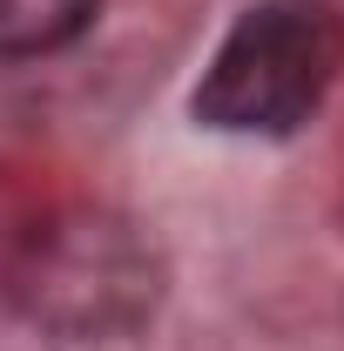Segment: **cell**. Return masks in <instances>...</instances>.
Masks as SVG:
<instances>
[{
  "mask_svg": "<svg viewBox=\"0 0 344 351\" xmlns=\"http://www.w3.org/2000/svg\"><path fill=\"white\" fill-rule=\"evenodd\" d=\"M338 61L344 21L331 0H257L216 41L189 108L216 135H291L317 115Z\"/></svg>",
  "mask_w": 344,
  "mask_h": 351,
  "instance_id": "obj_1",
  "label": "cell"
},
{
  "mask_svg": "<svg viewBox=\"0 0 344 351\" xmlns=\"http://www.w3.org/2000/svg\"><path fill=\"white\" fill-rule=\"evenodd\" d=\"M7 291L47 331L108 338V331H129L149 311L156 270H149V250L122 223L82 210V217H54L21 237V250L7 263Z\"/></svg>",
  "mask_w": 344,
  "mask_h": 351,
  "instance_id": "obj_2",
  "label": "cell"
},
{
  "mask_svg": "<svg viewBox=\"0 0 344 351\" xmlns=\"http://www.w3.org/2000/svg\"><path fill=\"white\" fill-rule=\"evenodd\" d=\"M101 0H0V61H41L95 27Z\"/></svg>",
  "mask_w": 344,
  "mask_h": 351,
  "instance_id": "obj_3",
  "label": "cell"
}]
</instances>
